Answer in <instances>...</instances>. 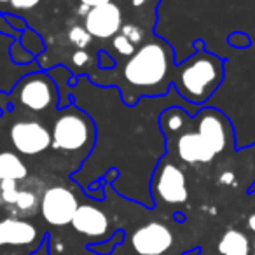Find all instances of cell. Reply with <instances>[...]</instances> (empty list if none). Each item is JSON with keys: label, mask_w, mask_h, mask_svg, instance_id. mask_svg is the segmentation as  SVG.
Segmentation results:
<instances>
[{"label": "cell", "mask_w": 255, "mask_h": 255, "mask_svg": "<svg viewBox=\"0 0 255 255\" xmlns=\"http://www.w3.org/2000/svg\"><path fill=\"white\" fill-rule=\"evenodd\" d=\"M177 156L184 163H212L215 159V154L210 150L205 140L199 136L198 131H185L177 140Z\"/></svg>", "instance_id": "obj_12"}, {"label": "cell", "mask_w": 255, "mask_h": 255, "mask_svg": "<svg viewBox=\"0 0 255 255\" xmlns=\"http://www.w3.org/2000/svg\"><path fill=\"white\" fill-rule=\"evenodd\" d=\"M14 149L23 156H39L51 147V131L39 121H18L9 129Z\"/></svg>", "instance_id": "obj_5"}, {"label": "cell", "mask_w": 255, "mask_h": 255, "mask_svg": "<svg viewBox=\"0 0 255 255\" xmlns=\"http://www.w3.org/2000/svg\"><path fill=\"white\" fill-rule=\"evenodd\" d=\"M11 98L18 102L25 110L30 112H44L56 107L58 88L49 74L33 72L18 82Z\"/></svg>", "instance_id": "obj_4"}, {"label": "cell", "mask_w": 255, "mask_h": 255, "mask_svg": "<svg viewBox=\"0 0 255 255\" xmlns=\"http://www.w3.org/2000/svg\"><path fill=\"white\" fill-rule=\"evenodd\" d=\"M171 49L161 39H150L129 56L124 65V79L138 95H156L157 88L168 81L170 75Z\"/></svg>", "instance_id": "obj_2"}, {"label": "cell", "mask_w": 255, "mask_h": 255, "mask_svg": "<svg viewBox=\"0 0 255 255\" xmlns=\"http://www.w3.org/2000/svg\"><path fill=\"white\" fill-rule=\"evenodd\" d=\"M28 175V168L21 161V157L16 152L4 150L0 152V182L2 180H12L19 182L25 180Z\"/></svg>", "instance_id": "obj_14"}, {"label": "cell", "mask_w": 255, "mask_h": 255, "mask_svg": "<svg viewBox=\"0 0 255 255\" xmlns=\"http://www.w3.org/2000/svg\"><path fill=\"white\" fill-rule=\"evenodd\" d=\"M254 255H255V252H254Z\"/></svg>", "instance_id": "obj_32"}, {"label": "cell", "mask_w": 255, "mask_h": 255, "mask_svg": "<svg viewBox=\"0 0 255 255\" xmlns=\"http://www.w3.org/2000/svg\"><path fill=\"white\" fill-rule=\"evenodd\" d=\"M198 53L178 65L173 77L175 89L192 105H203L224 79V61L203 49V42H198Z\"/></svg>", "instance_id": "obj_1"}, {"label": "cell", "mask_w": 255, "mask_h": 255, "mask_svg": "<svg viewBox=\"0 0 255 255\" xmlns=\"http://www.w3.org/2000/svg\"><path fill=\"white\" fill-rule=\"evenodd\" d=\"M91 39L93 37L89 35V32L84 26H72L70 32H68V40H70L75 47H79V49L88 47L89 44H91Z\"/></svg>", "instance_id": "obj_17"}, {"label": "cell", "mask_w": 255, "mask_h": 255, "mask_svg": "<svg viewBox=\"0 0 255 255\" xmlns=\"http://www.w3.org/2000/svg\"><path fill=\"white\" fill-rule=\"evenodd\" d=\"M114 47L117 49V53L124 54V56H133V54H135V51H136L135 44L129 42V40H128L123 33H117V35L114 37Z\"/></svg>", "instance_id": "obj_19"}, {"label": "cell", "mask_w": 255, "mask_h": 255, "mask_svg": "<svg viewBox=\"0 0 255 255\" xmlns=\"http://www.w3.org/2000/svg\"><path fill=\"white\" fill-rule=\"evenodd\" d=\"M203 140L206 142V145L210 147L215 156H219L220 152H224L227 145V140L231 138V126L229 121L222 116L220 112H217L215 109H205L199 112L198 116V129Z\"/></svg>", "instance_id": "obj_8"}, {"label": "cell", "mask_w": 255, "mask_h": 255, "mask_svg": "<svg viewBox=\"0 0 255 255\" xmlns=\"http://www.w3.org/2000/svg\"><path fill=\"white\" fill-rule=\"evenodd\" d=\"M220 184H226V185H231L234 182V173L233 171H224L222 175H220Z\"/></svg>", "instance_id": "obj_28"}, {"label": "cell", "mask_w": 255, "mask_h": 255, "mask_svg": "<svg viewBox=\"0 0 255 255\" xmlns=\"http://www.w3.org/2000/svg\"><path fill=\"white\" fill-rule=\"evenodd\" d=\"M229 44L240 46V47H247V46H250V39H248L245 33H233V35L229 37Z\"/></svg>", "instance_id": "obj_24"}, {"label": "cell", "mask_w": 255, "mask_h": 255, "mask_svg": "<svg viewBox=\"0 0 255 255\" xmlns=\"http://www.w3.org/2000/svg\"><path fill=\"white\" fill-rule=\"evenodd\" d=\"M7 2H11V0H0V4H7Z\"/></svg>", "instance_id": "obj_31"}, {"label": "cell", "mask_w": 255, "mask_h": 255, "mask_svg": "<svg viewBox=\"0 0 255 255\" xmlns=\"http://www.w3.org/2000/svg\"><path fill=\"white\" fill-rule=\"evenodd\" d=\"M37 238V227L18 219L0 220V245H30Z\"/></svg>", "instance_id": "obj_13"}, {"label": "cell", "mask_w": 255, "mask_h": 255, "mask_svg": "<svg viewBox=\"0 0 255 255\" xmlns=\"http://www.w3.org/2000/svg\"><path fill=\"white\" fill-rule=\"evenodd\" d=\"M72 226L77 233L88 238H102L109 233V217L93 205H79Z\"/></svg>", "instance_id": "obj_11"}, {"label": "cell", "mask_w": 255, "mask_h": 255, "mask_svg": "<svg viewBox=\"0 0 255 255\" xmlns=\"http://www.w3.org/2000/svg\"><path fill=\"white\" fill-rule=\"evenodd\" d=\"M9 4L16 11H30V9L37 7L40 4V0H11Z\"/></svg>", "instance_id": "obj_22"}, {"label": "cell", "mask_w": 255, "mask_h": 255, "mask_svg": "<svg viewBox=\"0 0 255 255\" xmlns=\"http://www.w3.org/2000/svg\"><path fill=\"white\" fill-rule=\"evenodd\" d=\"M18 182H12V180H2L0 182V196L4 199L7 205H14L16 199H18V192L19 189L16 187Z\"/></svg>", "instance_id": "obj_18"}, {"label": "cell", "mask_w": 255, "mask_h": 255, "mask_svg": "<svg viewBox=\"0 0 255 255\" xmlns=\"http://www.w3.org/2000/svg\"><path fill=\"white\" fill-rule=\"evenodd\" d=\"M96 129L89 116L77 107L68 105L60 110L51 129V145L54 150L68 154L84 152L86 156L93 149Z\"/></svg>", "instance_id": "obj_3"}, {"label": "cell", "mask_w": 255, "mask_h": 255, "mask_svg": "<svg viewBox=\"0 0 255 255\" xmlns=\"http://www.w3.org/2000/svg\"><path fill=\"white\" fill-rule=\"evenodd\" d=\"M112 0H81V4L86 5L88 9H93V7H100V5H105V4H110Z\"/></svg>", "instance_id": "obj_26"}, {"label": "cell", "mask_w": 255, "mask_h": 255, "mask_svg": "<svg viewBox=\"0 0 255 255\" xmlns=\"http://www.w3.org/2000/svg\"><path fill=\"white\" fill-rule=\"evenodd\" d=\"M248 227L255 233V213H252V215L248 217Z\"/></svg>", "instance_id": "obj_29"}, {"label": "cell", "mask_w": 255, "mask_h": 255, "mask_svg": "<svg viewBox=\"0 0 255 255\" xmlns=\"http://www.w3.org/2000/svg\"><path fill=\"white\" fill-rule=\"evenodd\" d=\"M16 206H18L19 210H23V212H28V210H33L37 205V198L33 192L30 191H19L18 192V199H16L14 203Z\"/></svg>", "instance_id": "obj_20"}, {"label": "cell", "mask_w": 255, "mask_h": 255, "mask_svg": "<svg viewBox=\"0 0 255 255\" xmlns=\"http://www.w3.org/2000/svg\"><path fill=\"white\" fill-rule=\"evenodd\" d=\"M98 65H100L102 70H109V68L116 67V60L110 58L105 51H98Z\"/></svg>", "instance_id": "obj_23"}, {"label": "cell", "mask_w": 255, "mask_h": 255, "mask_svg": "<svg viewBox=\"0 0 255 255\" xmlns=\"http://www.w3.org/2000/svg\"><path fill=\"white\" fill-rule=\"evenodd\" d=\"M79 203L75 194L63 185H54L44 192L40 199V213L51 226H67L72 224Z\"/></svg>", "instance_id": "obj_6"}, {"label": "cell", "mask_w": 255, "mask_h": 255, "mask_svg": "<svg viewBox=\"0 0 255 255\" xmlns=\"http://www.w3.org/2000/svg\"><path fill=\"white\" fill-rule=\"evenodd\" d=\"M219 252L220 255H248L250 254V241L241 231L229 229L220 238Z\"/></svg>", "instance_id": "obj_15"}, {"label": "cell", "mask_w": 255, "mask_h": 255, "mask_svg": "<svg viewBox=\"0 0 255 255\" xmlns=\"http://www.w3.org/2000/svg\"><path fill=\"white\" fill-rule=\"evenodd\" d=\"M72 60H74V63L77 65V67H84L86 63H89V54L86 53V51L79 49L77 53H74V56H72Z\"/></svg>", "instance_id": "obj_25"}, {"label": "cell", "mask_w": 255, "mask_h": 255, "mask_svg": "<svg viewBox=\"0 0 255 255\" xmlns=\"http://www.w3.org/2000/svg\"><path fill=\"white\" fill-rule=\"evenodd\" d=\"M131 245L138 255H163L173 245V234L164 224L149 222L133 233Z\"/></svg>", "instance_id": "obj_9"}, {"label": "cell", "mask_w": 255, "mask_h": 255, "mask_svg": "<svg viewBox=\"0 0 255 255\" xmlns=\"http://www.w3.org/2000/svg\"><path fill=\"white\" fill-rule=\"evenodd\" d=\"M185 119H187V116H185V112L180 107H170V109H166L161 114L159 124L164 129V133H175L184 128Z\"/></svg>", "instance_id": "obj_16"}, {"label": "cell", "mask_w": 255, "mask_h": 255, "mask_svg": "<svg viewBox=\"0 0 255 255\" xmlns=\"http://www.w3.org/2000/svg\"><path fill=\"white\" fill-rule=\"evenodd\" d=\"M147 2H150V0H133V5H135V7H138V5L147 4Z\"/></svg>", "instance_id": "obj_30"}, {"label": "cell", "mask_w": 255, "mask_h": 255, "mask_svg": "<svg viewBox=\"0 0 255 255\" xmlns=\"http://www.w3.org/2000/svg\"><path fill=\"white\" fill-rule=\"evenodd\" d=\"M84 28L89 32V35L96 39L116 37L123 28V12L112 2L100 7H93L86 14Z\"/></svg>", "instance_id": "obj_10"}, {"label": "cell", "mask_w": 255, "mask_h": 255, "mask_svg": "<svg viewBox=\"0 0 255 255\" xmlns=\"http://www.w3.org/2000/svg\"><path fill=\"white\" fill-rule=\"evenodd\" d=\"M5 19L7 21H11L12 23V28H19V30H26V23L23 21L21 18H12V16H5Z\"/></svg>", "instance_id": "obj_27"}, {"label": "cell", "mask_w": 255, "mask_h": 255, "mask_svg": "<svg viewBox=\"0 0 255 255\" xmlns=\"http://www.w3.org/2000/svg\"><path fill=\"white\" fill-rule=\"evenodd\" d=\"M119 33H123V35L126 37L129 42L135 44V46L142 40V37H143L142 30H140L136 25H123V28H121Z\"/></svg>", "instance_id": "obj_21"}, {"label": "cell", "mask_w": 255, "mask_h": 255, "mask_svg": "<svg viewBox=\"0 0 255 255\" xmlns=\"http://www.w3.org/2000/svg\"><path fill=\"white\" fill-rule=\"evenodd\" d=\"M154 191L161 201L168 205H180L189 198L185 173L171 161H163L154 177Z\"/></svg>", "instance_id": "obj_7"}]
</instances>
